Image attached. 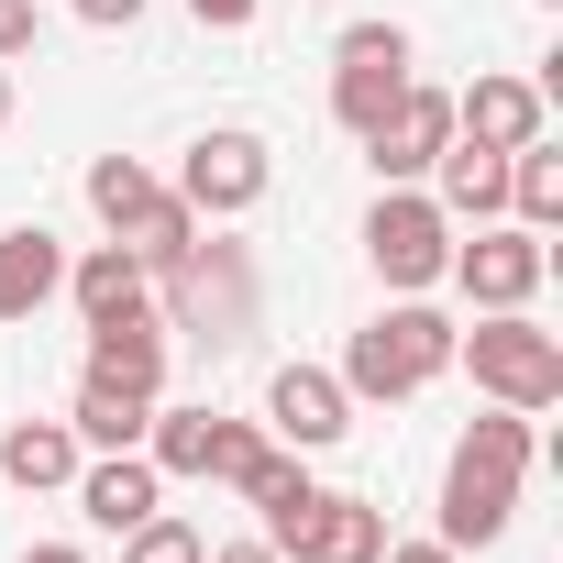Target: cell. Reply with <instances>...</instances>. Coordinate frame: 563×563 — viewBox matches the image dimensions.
I'll use <instances>...</instances> for the list:
<instances>
[{
  "label": "cell",
  "mask_w": 563,
  "mask_h": 563,
  "mask_svg": "<svg viewBox=\"0 0 563 563\" xmlns=\"http://www.w3.org/2000/svg\"><path fill=\"white\" fill-rule=\"evenodd\" d=\"M89 376H111V387H166V321L155 310H122V321H89Z\"/></svg>",
  "instance_id": "16"
},
{
  "label": "cell",
  "mask_w": 563,
  "mask_h": 563,
  "mask_svg": "<svg viewBox=\"0 0 563 563\" xmlns=\"http://www.w3.org/2000/svg\"><path fill=\"white\" fill-rule=\"evenodd\" d=\"M144 420H155V398H144V387H111V376H78V409H67L78 453H144Z\"/></svg>",
  "instance_id": "17"
},
{
  "label": "cell",
  "mask_w": 563,
  "mask_h": 563,
  "mask_svg": "<svg viewBox=\"0 0 563 563\" xmlns=\"http://www.w3.org/2000/svg\"><path fill=\"white\" fill-rule=\"evenodd\" d=\"M365 265L387 276L398 299L442 288V265H453V221H442V199H431V188H376V210H365Z\"/></svg>",
  "instance_id": "5"
},
{
  "label": "cell",
  "mask_w": 563,
  "mask_h": 563,
  "mask_svg": "<svg viewBox=\"0 0 563 563\" xmlns=\"http://www.w3.org/2000/svg\"><path fill=\"white\" fill-rule=\"evenodd\" d=\"M265 453H276V442H265L254 420H210V464H199V475H210V486H243Z\"/></svg>",
  "instance_id": "23"
},
{
  "label": "cell",
  "mask_w": 563,
  "mask_h": 563,
  "mask_svg": "<svg viewBox=\"0 0 563 563\" xmlns=\"http://www.w3.org/2000/svg\"><path fill=\"white\" fill-rule=\"evenodd\" d=\"M199 552H210V541H199V530H188V519H166V508H155V519H133V530H122V563H199Z\"/></svg>",
  "instance_id": "24"
},
{
  "label": "cell",
  "mask_w": 563,
  "mask_h": 563,
  "mask_svg": "<svg viewBox=\"0 0 563 563\" xmlns=\"http://www.w3.org/2000/svg\"><path fill=\"white\" fill-rule=\"evenodd\" d=\"M541 78H475V89H453V133L464 144H486V155H519V144H541Z\"/></svg>",
  "instance_id": "11"
},
{
  "label": "cell",
  "mask_w": 563,
  "mask_h": 563,
  "mask_svg": "<svg viewBox=\"0 0 563 563\" xmlns=\"http://www.w3.org/2000/svg\"><path fill=\"white\" fill-rule=\"evenodd\" d=\"M442 365H453V321H442L431 299H398V310H376V321L343 343V398L398 409V398H420Z\"/></svg>",
  "instance_id": "2"
},
{
  "label": "cell",
  "mask_w": 563,
  "mask_h": 563,
  "mask_svg": "<svg viewBox=\"0 0 563 563\" xmlns=\"http://www.w3.org/2000/svg\"><path fill=\"white\" fill-rule=\"evenodd\" d=\"M34 34H45V12H34V0H0V67H12V56H34Z\"/></svg>",
  "instance_id": "25"
},
{
  "label": "cell",
  "mask_w": 563,
  "mask_h": 563,
  "mask_svg": "<svg viewBox=\"0 0 563 563\" xmlns=\"http://www.w3.org/2000/svg\"><path fill=\"white\" fill-rule=\"evenodd\" d=\"M56 288H67V243H56L45 221L0 232V321H34V310H45Z\"/></svg>",
  "instance_id": "14"
},
{
  "label": "cell",
  "mask_w": 563,
  "mask_h": 563,
  "mask_svg": "<svg viewBox=\"0 0 563 563\" xmlns=\"http://www.w3.org/2000/svg\"><path fill=\"white\" fill-rule=\"evenodd\" d=\"M67 299H78V321H122V310H155V276L122 243H100V254L67 265Z\"/></svg>",
  "instance_id": "19"
},
{
  "label": "cell",
  "mask_w": 563,
  "mask_h": 563,
  "mask_svg": "<svg viewBox=\"0 0 563 563\" xmlns=\"http://www.w3.org/2000/svg\"><path fill=\"white\" fill-rule=\"evenodd\" d=\"M265 431L288 442V453H332V442L354 431L343 376H332V365H276V376H265Z\"/></svg>",
  "instance_id": "10"
},
{
  "label": "cell",
  "mask_w": 563,
  "mask_h": 563,
  "mask_svg": "<svg viewBox=\"0 0 563 563\" xmlns=\"http://www.w3.org/2000/svg\"><path fill=\"white\" fill-rule=\"evenodd\" d=\"M541 464V431H530V409H497V420H475L464 442H453V464H442V530L431 541H453V552H486L508 519H519V475Z\"/></svg>",
  "instance_id": "1"
},
{
  "label": "cell",
  "mask_w": 563,
  "mask_h": 563,
  "mask_svg": "<svg viewBox=\"0 0 563 563\" xmlns=\"http://www.w3.org/2000/svg\"><path fill=\"white\" fill-rule=\"evenodd\" d=\"M155 288H166V332H188V343H210V354H232V343L254 332V265H243V243H188V254H166Z\"/></svg>",
  "instance_id": "3"
},
{
  "label": "cell",
  "mask_w": 563,
  "mask_h": 563,
  "mask_svg": "<svg viewBox=\"0 0 563 563\" xmlns=\"http://www.w3.org/2000/svg\"><path fill=\"white\" fill-rule=\"evenodd\" d=\"M398 89H409V34H398V23H354V34L332 45V122L365 133Z\"/></svg>",
  "instance_id": "9"
},
{
  "label": "cell",
  "mask_w": 563,
  "mask_h": 563,
  "mask_svg": "<svg viewBox=\"0 0 563 563\" xmlns=\"http://www.w3.org/2000/svg\"><path fill=\"white\" fill-rule=\"evenodd\" d=\"M144 199H155V166H144V155H100V166H89V210H100L111 232H122Z\"/></svg>",
  "instance_id": "22"
},
{
  "label": "cell",
  "mask_w": 563,
  "mask_h": 563,
  "mask_svg": "<svg viewBox=\"0 0 563 563\" xmlns=\"http://www.w3.org/2000/svg\"><path fill=\"white\" fill-rule=\"evenodd\" d=\"M199 563H288L276 541H221V552H199Z\"/></svg>",
  "instance_id": "29"
},
{
  "label": "cell",
  "mask_w": 563,
  "mask_h": 563,
  "mask_svg": "<svg viewBox=\"0 0 563 563\" xmlns=\"http://www.w3.org/2000/svg\"><path fill=\"white\" fill-rule=\"evenodd\" d=\"M442 276L464 288V310H530V299H541V276H552V243L519 232V221H475V243H453Z\"/></svg>",
  "instance_id": "6"
},
{
  "label": "cell",
  "mask_w": 563,
  "mask_h": 563,
  "mask_svg": "<svg viewBox=\"0 0 563 563\" xmlns=\"http://www.w3.org/2000/svg\"><path fill=\"white\" fill-rule=\"evenodd\" d=\"M23 563H89V552H78V541H34Z\"/></svg>",
  "instance_id": "30"
},
{
  "label": "cell",
  "mask_w": 563,
  "mask_h": 563,
  "mask_svg": "<svg viewBox=\"0 0 563 563\" xmlns=\"http://www.w3.org/2000/svg\"><path fill=\"white\" fill-rule=\"evenodd\" d=\"M442 144H453V89H420V78L365 122V166H376V188H420Z\"/></svg>",
  "instance_id": "8"
},
{
  "label": "cell",
  "mask_w": 563,
  "mask_h": 563,
  "mask_svg": "<svg viewBox=\"0 0 563 563\" xmlns=\"http://www.w3.org/2000/svg\"><path fill=\"white\" fill-rule=\"evenodd\" d=\"M431 177H442V188H431L442 221H508V155H486V144L453 133V144L431 155Z\"/></svg>",
  "instance_id": "15"
},
{
  "label": "cell",
  "mask_w": 563,
  "mask_h": 563,
  "mask_svg": "<svg viewBox=\"0 0 563 563\" xmlns=\"http://www.w3.org/2000/svg\"><path fill=\"white\" fill-rule=\"evenodd\" d=\"M254 12H265V0H188V23H199V34H243Z\"/></svg>",
  "instance_id": "26"
},
{
  "label": "cell",
  "mask_w": 563,
  "mask_h": 563,
  "mask_svg": "<svg viewBox=\"0 0 563 563\" xmlns=\"http://www.w3.org/2000/svg\"><path fill=\"white\" fill-rule=\"evenodd\" d=\"M265 188H276V155H265V133H243V122L199 133V144H188V166H177V199H188L199 221H243Z\"/></svg>",
  "instance_id": "7"
},
{
  "label": "cell",
  "mask_w": 563,
  "mask_h": 563,
  "mask_svg": "<svg viewBox=\"0 0 563 563\" xmlns=\"http://www.w3.org/2000/svg\"><path fill=\"white\" fill-rule=\"evenodd\" d=\"M243 497L265 508V541L288 552V541H299V519H310V497H321V486H310V453H288V442H276V453L243 475Z\"/></svg>",
  "instance_id": "20"
},
{
  "label": "cell",
  "mask_w": 563,
  "mask_h": 563,
  "mask_svg": "<svg viewBox=\"0 0 563 563\" xmlns=\"http://www.w3.org/2000/svg\"><path fill=\"white\" fill-rule=\"evenodd\" d=\"M78 431L67 420H12V431H0V475H12L23 497H45V486H78Z\"/></svg>",
  "instance_id": "18"
},
{
  "label": "cell",
  "mask_w": 563,
  "mask_h": 563,
  "mask_svg": "<svg viewBox=\"0 0 563 563\" xmlns=\"http://www.w3.org/2000/svg\"><path fill=\"white\" fill-rule=\"evenodd\" d=\"M376 552H387V508L376 497H310V519L288 541V563H376Z\"/></svg>",
  "instance_id": "13"
},
{
  "label": "cell",
  "mask_w": 563,
  "mask_h": 563,
  "mask_svg": "<svg viewBox=\"0 0 563 563\" xmlns=\"http://www.w3.org/2000/svg\"><path fill=\"white\" fill-rule=\"evenodd\" d=\"M155 508H166V475H155L144 453H89V464H78V519H89V530L122 541V530L155 519Z\"/></svg>",
  "instance_id": "12"
},
{
  "label": "cell",
  "mask_w": 563,
  "mask_h": 563,
  "mask_svg": "<svg viewBox=\"0 0 563 563\" xmlns=\"http://www.w3.org/2000/svg\"><path fill=\"white\" fill-rule=\"evenodd\" d=\"M453 365H475V387L497 409H530V420L563 398V343L530 310H475V332H453Z\"/></svg>",
  "instance_id": "4"
},
{
  "label": "cell",
  "mask_w": 563,
  "mask_h": 563,
  "mask_svg": "<svg viewBox=\"0 0 563 563\" xmlns=\"http://www.w3.org/2000/svg\"><path fill=\"white\" fill-rule=\"evenodd\" d=\"M78 23H100V34H133V23H144V0H78Z\"/></svg>",
  "instance_id": "27"
},
{
  "label": "cell",
  "mask_w": 563,
  "mask_h": 563,
  "mask_svg": "<svg viewBox=\"0 0 563 563\" xmlns=\"http://www.w3.org/2000/svg\"><path fill=\"white\" fill-rule=\"evenodd\" d=\"M376 563H464V552H453V541H387Z\"/></svg>",
  "instance_id": "28"
},
{
  "label": "cell",
  "mask_w": 563,
  "mask_h": 563,
  "mask_svg": "<svg viewBox=\"0 0 563 563\" xmlns=\"http://www.w3.org/2000/svg\"><path fill=\"white\" fill-rule=\"evenodd\" d=\"M0 122H12V67H0Z\"/></svg>",
  "instance_id": "31"
},
{
  "label": "cell",
  "mask_w": 563,
  "mask_h": 563,
  "mask_svg": "<svg viewBox=\"0 0 563 563\" xmlns=\"http://www.w3.org/2000/svg\"><path fill=\"white\" fill-rule=\"evenodd\" d=\"M508 221H519V232H552V221H563V155H552V144H519V155H508Z\"/></svg>",
  "instance_id": "21"
}]
</instances>
